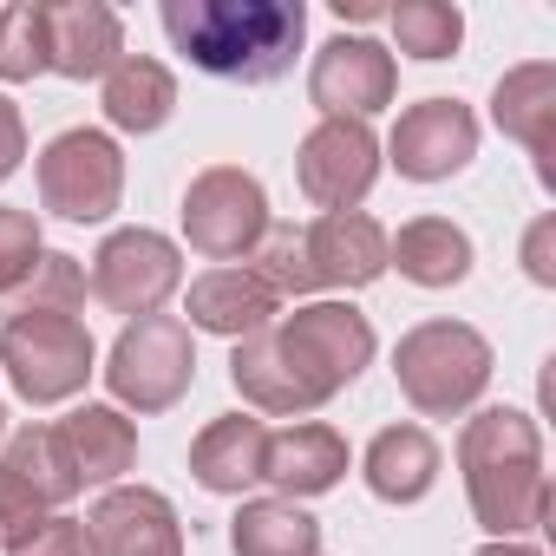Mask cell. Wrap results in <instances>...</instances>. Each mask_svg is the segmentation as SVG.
<instances>
[{"label": "cell", "mask_w": 556, "mask_h": 556, "mask_svg": "<svg viewBox=\"0 0 556 556\" xmlns=\"http://www.w3.org/2000/svg\"><path fill=\"white\" fill-rule=\"evenodd\" d=\"M367 361H374L367 315L348 302H315V308H295L282 321H268L262 334L236 341L229 380H236L242 406L302 419V413L328 406L341 387H354Z\"/></svg>", "instance_id": "1"}, {"label": "cell", "mask_w": 556, "mask_h": 556, "mask_svg": "<svg viewBox=\"0 0 556 556\" xmlns=\"http://www.w3.org/2000/svg\"><path fill=\"white\" fill-rule=\"evenodd\" d=\"M164 34L197 73L268 86L295 66L308 8L302 0H164Z\"/></svg>", "instance_id": "2"}, {"label": "cell", "mask_w": 556, "mask_h": 556, "mask_svg": "<svg viewBox=\"0 0 556 556\" xmlns=\"http://www.w3.org/2000/svg\"><path fill=\"white\" fill-rule=\"evenodd\" d=\"M458 471L471 491L478 523L510 543L517 530H536L549 517V478H543V439L530 426V413L491 406L478 419H465L458 432Z\"/></svg>", "instance_id": "3"}, {"label": "cell", "mask_w": 556, "mask_h": 556, "mask_svg": "<svg viewBox=\"0 0 556 556\" xmlns=\"http://www.w3.org/2000/svg\"><path fill=\"white\" fill-rule=\"evenodd\" d=\"M393 374H400V393L413 400V413L452 419L491 387V341L465 321H426V328L400 334Z\"/></svg>", "instance_id": "4"}, {"label": "cell", "mask_w": 556, "mask_h": 556, "mask_svg": "<svg viewBox=\"0 0 556 556\" xmlns=\"http://www.w3.org/2000/svg\"><path fill=\"white\" fill-rule=\"evenodd\" d=\"M92 334L79 315H8L0 328V367L27 406H60L92 380Z\"/></svg>", "instance_id": "5"}, {"label": "cell", "mask_w": 556, "mask_h": 556, "mask_svg": "<svg viewBox=\"0 0 556 556\" xmlns=\"http://www.w3.org/2000/svg\"><path fill=\"white\" fill-rule=\"evenodd\" d=\"M190 380H197V348H190V328L177 315H144L112 341L105 387L118 393V406L170 413L190 393Z\"/></svg>", "instance_id": "6"}, {"label": "cell", "mask_w": 556, "mask_h": 556, "mask_svg": "<svg viewBox=\"0 0 556 556\" xmlns=\"http://www.w3.org/2000/svg\"><path fill=\"white\" fill-rule=\"evenodd\" d=\"M184 236L210 262L255 255V242L268 236V197H262V184L249 170H236V164H216V170L190 177V190H184Z\"/></svg>", "instance_id": "7"}, {"label": "cell", "mask_w": 556, "mask_h": 556, "mask_svg": "<svg viewBox=\"0 0 556 556\" xmlns=\"http://www.w3.org/2000/svg\"><path fill=\"white\" fill-rule=\"evenodd\" d=\"M125 197V157L105 131H60L40 151V203L66 223H105Z\"/></svg>", "instance_id": "8"}, {"label": "cell", "mask_w": 556, "mask_h": 556, "mask_svg": "<svg viewBox=\"0 0 556 556\" xmlns=\"http://www.w3.org/2000/svg\"><path fill=\"white\" fill-rule=\"evenodd\" d=\"M177 282H184V255H177V242L157 236V229H118V236H105L99 255H92V295H99L112 315H131V321L157 315V308L177 295Z\"/></svg>", "instance_id": "9"}, {"label": "cell", "mask_w": 556, "mask_h": 556, "mask_svg": "<svg viewBox=\"0 0 556 556\" xmlns=\"http://www.w3.org/2000/svg\"><path fill=\"white\" fill-rule=\"evenodd\" d=\"M295 177H302V197L321 216H341V210H354L374 190V177H380V138L361 118H321L302 138V151H295Z\"/></svg>", "instance_id": "10"}, {"label": "cell", "mask_w": 556, "mask_h": 556, "mask_svg": "<svg viewBox=\"0 0 556 556\" xmlns=\"http://www.w3.org/2000/svg\"><path fill=\"white\" fill-rule=\"evenodd\" d=\"M478 157V118L458 99H419L393 125V164L413 184H445Z\"/></svg>", "instance_id": "11"}, {"label": "cell", "mask_w": 556, "mask_h": 556, "mask_svg": "<svg viewBox=\"0 0 556 556\" xmlns=\"http://www.w3.org/2000/svg\"><path fill=\"white\" fill-rule=\"evenodd\" d=\"M393 86H400V66L387 47L374 40H328L315 53V73H308V99L328 112V118H374L380 105H393Z\"/></svg>", "instance_id": "12"}, {"label": "cell", "mask_w": 556, "mask_h": 556, "mask_svg": "<svg viewBox=\"0 0 556 556\" xmlns=\"http://www.w3.org/2000/svg\"><path fill=\"white\" fill-rule=\"evenodd\" d=\"M86 543H92V556H184L177 510L151 484L105 491L92 504V517H86Z\"/></svg>", "instance_id": "13"}, {"label": "cell", "mask_w": 556, "mask_h": 556, "mask_svg": "<svg viewBox=\"0 0 556 556\" xmlns=\"http://www.w3.org/2000/svg\"><path fill=\"white\" fill-rule=\"evenodd\" d=\"M308 249V275L315 289H367L387 275V229L367 210H341V216H315L302 229Z\"/></svg>", "instance_id": "14"}, {"label": "cell", "mask_w": 556, "mask_h": 556, "mask_svg": "<svg viewBox=\"0 0 556 556\" xmlns=\"http://www.w3.org/2000/svg\"><path fill=\"white\" fill-rule=\"evenodd\" d=\"M125 60V27L99 0H60L47 8V73L66 79H105Z\"/></svg>", "instance_id": "15"}, {"label": "cell", "mask_w": 556, "mask_h": 556, "mask_svg": "<svg viewBox=\"0 0 556 556\" xmlns=\"http://www.w3.org/2000/svg\"><path fill=\"white\" fill-rule=\"evenodd\" d=\"M341 471H348V439L334 426H289V432H268L262 445V484H275L289 504L334 491Z\"/></svg>", "instance_id": "16"}, {"label": "cell", "mask_w": 556, "mask_h": 556, "mask_svg": "<svg viewBox=\"0 0 556 556\" xmlns=\"http://www.w3.org/2000/svg\"><path fill=\"white\" fill-rule=\"evenodd\" d=\"M491 118H497L504 138H517L536 157V177L549 184V157H556V66L530 60V66L504 73L497 92H491Z\"/></svg>", "instance_id": "17"}, {"label": "cell", "mask_w": 556, "mask_h": 556, "mask_svg": "<svg viewBox=\"0 0 556 556\" xmlns=\"http://www.w3.org/2000/svg\"><path fill=\"white\" fill-rule=\"evenodd\" d=\"M275 289L262 282V275L242 262V268H210L190 282V321L203 334H223V341H249L275 321Z\"/></svg>", "instance_id": "18"}, {"label": "cell", "mask_w": 556, "mask_h": 556, "mask_svg": "<svg viewBox=\"0 0 556 556\" xmlns=\"http://www.w3.org/2000/svg\"><path fill=\"white\" fill-rule=\"evenodd\" d=\"M262 445H268V426L255 413H223L197 432L190 445V471L203 491L216 497H242L249 484H262Z\"/></svg>", "instance_id": "19"}, {"label": "cell", "mask_w": 556, "mask_h": 556, "mask_svg": "<svg viewBox=\"0 0 556 556\" xmlns=\"http://www.w3.org/2000/svg\"><path fill=\"white\" fill-rule=\"evenodd\" d=\"M387 262H400V275L419 289H452L471 275V236L445 216H419L387 242Z\"/></svg>", "instance_id": "20"}, {"label": "cell", "mask_w": 556, "mask_h": 556, "mask_svg": "<svg viewBox=\"0 0 556 556\" xmlns=\"http://www.w3.org/2000/svg\"><path fill=\"white\" fill-rule=\"evenodd\" d=\"M66 452H73V471L79 484H112L118 471L138 465V426L118 413V406H79L66 426H60Z\"/></svg>", "instance_id": "21"}, {"label": "cell", "mask_w": 556, "mask_h": 556, "mask_svg": "<svg viewBox=\"0 0 556 556\" xmlns=\"http://www.w3.org/2000/svg\"><path fill=\"white\" fill-rule=\"evenodd\" d=\"M439 478V445L426 426H387L374 445H367V484L374 497L387 504H419Z\"/></svg>", "instance_id": "22"}, {"label": "cell", "mask_w": 556, "mask_h": 556, "mask_svg": "<svg viewBox=\"0 0 556 556\" xmlns=\"http://www.w3.org/2000/svg\"><path fill=\"white\" fill-rule=\"evenodd\" d=\"M177 112V79H170V66H157V60H144V53H125L112 73H105V118L118 125V131H157L164 118Z\"/></svg>", "instance_id": "23"}, {"label": "cell", "mask_w": 556, "mask_h": 556, "mask_svg": "<svg viewBox=\"0 0 556 556\" xmlns=\"http://www.w3.org/2000/svg\"><path fill=\"white\" fill-rule=\"evenodd\" d=\"M229 543L236 556H321V523L289 497H262L236 510Z\"/></svg>", "instance_id": "24"}, {"label": "cell", "mask_w": 556, "mask_h": 556, "mask_svg": "<svg viewBox=\"0 0 556 556\" xmlns=\"http://www.w3.org/2000/svg\"><path fill=\"white\" fill-rule=\"evenodd\" d=\"M0 465H8L47 510L66 504V497H79V471H73V452H66L60 426H21L8 439V458H0Z\"/></svg>", "instance_id": "25"}, {"label": "cell", "mask_w": 556, "mask_h": 556, "mask_svg": "<svg viewBox=\"0 0 556 556\" xmlns=\"http://www.w3.org/2000/svg\"><path fill=\"white\" fill-rule=\"evenodd\" d=\"M387 27H393L400 53H413V60H452L465 40V14L445 8V0H400V8H387Z\"/></svg>", "instance_id": "26"}, {"label": "cell", "mask_w": 556, "mask_h": 556, "mask_svg": "<svg viewBox=\"0 0 556 556\" xmlns=\"http://www.w3.org/2000/svg\"><path fill=\"white\" fill-rule=\"evenodd\" d=\"M47 73V0H14L0 8V79L21 86Z\"/></svg>", "instance_id": "27"}, {"label": "cell", "mask_w": 556, "mask_h": 556, "mask_svg": "<svg viewBox=\"0 0 556 556\" xmlns=\"http://www.w3.org/2000/svg\"><path fill=\"white\" fill-rule=\"evenodd\" d=\"M86 308V268L73 255H40L34 282L8 302V315H79Z\"/></svg>", "instance_id": "28"}, {"label": "cell", "mask_w": 556, "mask_h": 556, "mask_svg": "<svg viewBox=\"0 0 556 556\" xmlns=\"http://www.w3.org/2000/svg\"><path fill=\"white\" fill-rule=\"evenodd\" d=\"M249 268L262 275V282L275 289V302H289V295H308L315 289V275H308V249H302V229H268L249 255Z\"/></svg>", "instance_id": "29"}, {"label": "cell", "mask_w": 556, "mask_h": 556, "mask_svg": "<svg viewBox=\"0 0 556 556\" xmlns=\"http://www.w3.org/2000/svg\"><path fill=\"white\" fill-rule=\"evenodd\" d=\"M40 255H47V242H40L34 210H0V308H8V302L34 282Z\"/></svg>", "instance_id": "30"}, {"label": "cell", "mask_w": 556, "mask_h": 556, "mask_svg": "<svg viewBox=\"0 0 556 556\" xmlns=\"http://www.w3.org/2000/svg\"><path fill=\"white\" fill-rule=\"evenodd\" d=\"M47 523V504L8 471V465H0V549H14V543H27L34 530Z\"/></svg>", "instance_id": "31"}, {"label": "cell", "mask_w": 556, "mask_h": 556, "mask_svg": "<svg viewBox=\"0 0 556 556\" xmlns=\"http://www.w3.org/2000/svg\"><path fill=\"white\" fill-rule=\"evenodd\" d=\"M8 556H92L86 543V517H47L27 543H14Z\"/></svg>", "instance_id": "32"}, {"label": "cell", "mask_w": 556, "mask_h": 556, "mask_svg": "<svg viewBox=\"0 0 556 556\" xmlns=\"http://www.w3.org/2000/svg\"><path fill=\"white\" fill-rule=\"evenodd\" d=\"M27 157V125H21V105L14 99H0V184H8Z\"/></svg>", "instance_id": "33"}, {"label": "cell", "mask_w": 556, "mask_h": 556, "mask_svg": "<svg viewBox=\"0 0 556 556\" xmlns=\"http://www.w3.org/2000/svg\"><path fill=\"white\" fill-rule=\"evenodd\" d=\"M549 236H556V216H536L530 236H523V268H530V282H556V262H549Z\"/></svg>", "instance_id": "34"}, {"label": "cell", "mask_w": 556, "mask_h": 556, "mask_svg": "<svg viewBox=\"0 0 556 556\" xmlns=\"http://www.w3.org/2000/svg\"><path fill=\"white\" fill-rule=\"evenodd\" d=\"M334 14L341 21H380L387 8H374V0H334Z\"/></svg>", "instance_id": "35"}, {"label": "cell", "mask_w": 556, "mask_h": 556, "mask_svg": "<svg viewBox=\"0 0 556 556\" xmlns=\"http://www.w3.org/2000/svg\"><path fill=\"white\" fill-rule=\"evenodd\" d=\"M478 556H543V549H530V543H484Z\"/></svg>", "instance_id": "36"}, {"label": "cell", "mask_w": 556, "mask_h": 556, "mask_svg": "<svg viewBox=\"0 0 556 556\" xmlns=\"http://www.w3.org/2000/svg\"><path fill=\"white\" fill-rule=\"evenodd\" d=\"M0 419H8V413H0Z\"/></svg>", "instance_id": "37"}]
</instances>
